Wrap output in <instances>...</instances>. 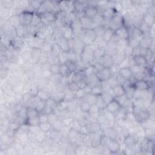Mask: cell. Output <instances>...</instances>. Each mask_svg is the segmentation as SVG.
I'll list each match as a JSON object with an SVG mask.
<instances>
[{"label": "cell", "mask_w": 155, "mask_h": 155, "mask_svg": "<svg viewBox=\"0 0 155 155\" xmlns=\"http://www.w3.org/2000/svg\"><path fill=\"white\" fill-rule=\"evenodd\" d=\"M35 30L36 31L40 34H44L46 30H47V25H46V23L43 22L42 21L38 25L35 27Z\"/></svg>", "instance_id": "f35d334b"}, {"label": "cell", "mask_w": 155, "mask_h": 155, "mask_svg": "<svg viewBox=\"0 0 155 155\" xmlns=\"http://www.w3.org/2000/svg\"><path fill=\"white\" fill-rule=\"evenodd\" d=\"M93 28H94V30L96 33V35L98 38V37H102L103 36L107 28H105V27L103 25H100L96 26Z\"/></svg>", "instance_id": "ab89813d"}, {"label": "cell", "mask_w": 155, "mask_h": 155, "mask_svg": "<svg viewBox=\"0 0 155 155\" xmlns=\"http://www.w3.org/2000/svg\"><path fill=\"white\" fill-rule=\"evenodd\" d=\"M67 87L69 90V91L73 92L74 94L79 89L77 83L76 82H71L70 83L67 84Z\"/></svg>", "instance_id": "7bdbcfd3"}, {"label": "cell", "mask_w": 155, "mask_h": 155, "mask_svg": "<svg viewBox=\"0 0 155 155\" xmlns=\"http://www.w3.org/2000/svg\"><path fill=\"white\" fill-rule=\"evenodd\" d=\"M64 125L62 120H59V119L52 125V127L53 128L54 130L59 131L61 130V129L63 128Z\"/></svg>", "instance_id": "7dc6e473"}, {"label": "cell", "mask_w": 155, "mask_h": 155, "mask_svg": "<svg viewBox=\"0 0 155 155\" xmlns=\"http://www.w3.org/2000/svg\"><path fill=\"white\" fill-rule=\"evenodd\" d=\"M59 68H60V64H51L50 65L49 70L52 74L54 75H58V74H59Z\"/></svg>", "instance_id": "60d3db41"}, {"label": "cell", "mask_w": 155, "mask_h": 155, "mask_svg": "<svg viewBox=\"0 0 155 155\" xmlns=\"http://www.w3.org/2000/svg\"><path fill=\"white\" fill-rule=\"evenodd\" d=\"M41 54H42L41 50L37 47L33 48V49L30 52L31 58L35 61H39Z\"/></svg>", "instance_id": "f1b7e54d"}, {"label": "cell", "mask_w": 155, "mask_h": 155, "mask_svg": "<svg viewBox=\"0 0 155 155\" xmlns=\"http://www.w3.org/2000/svg\"><path fill=\"white\" fill-rule=\"evenodd\" d=\"M95 76L99 82L107 81L113 76V71L111 68L103 67Z\"/></svg>", "instance_id": "3957f363"}, {"label": "cell", "mask_w": 155, "mask_h": 155, "mask_svg": "<svg viewBox=\"0 0 155 155\" xmlns=\"http://www.w3.org/2000/svg\"><path fill=\"white\" fill-rule=\"evenodd\" d=\"M85 77H87V76L85 70H79L74 73L73 76V81L77 82L81 80L85 79Z\"/></svg>", "instance_id": "d4e9b609"}, {"label": "cell", "mask_w": 155, "mask_h": 155, "mask_svg": "<svg viewBox=\"0 0 155 155\" xmlns=\"http://www.w3.org/2000/svg\"><path fill=\"white\" fill-rule=\"evenodd\" d=\"M133 61L134 62V65L140 68L145 67L148 64V60L147 58L141 54L134 55L133 57Z\"/></svg>", "instance_id": "30bf717a"}, {"label": "cell", "mask_w": 155, "mask_h": 155, "mask_svg": "<svg viewBox=\"0 0 155 155\" xmlns=\"http://www.w3.org/2000/svg\"><path fill=\"white\" fill-rule=\"evenodd\" d=\"M121 148V145L119 143L117 139L111 140L109 145L108 146V150L111 154L117 153Z\"/></svg>", "instance_id": "5bb4252c"}, {"label": "cell", "mask_w": 155, "mask_h": 155, "mask_svg": "<svg viewBox=\"0 0 155 155\" xmlns=\"http://www.w3.org/2000/svg\"><path fill=\"white\" fill-rule=\"evenodd\" d=\"M51 50L54 56H58L59 54L62 51L61 47L58 43H54L51 46Z\"/></svg>", "instance_id": "8d00e7d4"}, {"label": "cell", "mask_w": 155, "mask_h": 155, "mask_svg": "<svg viewBox=\"0 0 155 155\" xmlns=\"http://www.w3.org/2000/svg\"><path fill=\"white\" fill-rule=\"evenodd\" d=\"M79 21H80V22L81 24V25H82V27L83 30L89 28H91V26L93 24V19L88 18H87V17H85L83 15L81 18H79Z\"/></svg>", "instance_id": "ffe728a7"}, {"label": "cell", "mask_w": 155, "mask_h": 155, "mask_svg": "<svg viewBox=\"0 0 155 155\" xmlns=\"http://www.w3.org/2000/svg\"><path fill=\"white\" fill-rule=\"evenodd\" d=\"M132 112L135 117V119L139 123H143L146 122L150 117V113L146 108L134 106V105Z\"/></svg>", "instance_id": "6da1fadb"}, {"label": "cell", "mask_w": 155, "mask_h": 155, "mask_svg": "<svg viewBox=\"0 0 155 155\" xmlns=\"http://www.w3.org/2000/svg\"><path fill=\"white\" fill-rule=\"evenodd\" d=\"M88 94L85 91L84 89H79L75 93H74V96L76 98L81 99L83 98H85Z\"/></svg>", "instance_id": "b9f144b4"}, {"label": "cell", "mask_w": 155, "mask_h": 155, "mask_svg": "<svg viewBox=\"0 0 155 155\" xmlns=\"http://www.w3.org/2000/svg\"><path fill=\"white\" fill-rule=\"evenodd\" d=\"M114 35V31L109 27H107L103 36H102V39L105 42H110Z\"/></svg>", "instance_id": "603a6c76"}, {"label": "cell", "mask_w": 155, "mask_h": 155, "mask_svg": "<svg viewBox=\"0 0 155 155\" xmlns=\"http://www.w3.org/2000/svg\"><path fill=\"white\" fill-rule=\"evenodd\" d=\"M41 20L44 22H54L56 21L55 14L52 12H47L44 14L42 15L41 16Z\"/></svg>", "instance_id": "e0dca14e"}, {"label": "cell", "mask_w": 155, "mask_h": 155, "mask_svg": "<svg viewBox=\"0 0 155 155\" xmlns=\"http://www.w3.org/2000/svg\"><path fill=\"white\" fill-rule=\"evenodd\" d=\"M111 91H112V95L114 98L122 96L125 94V87L120 84H117L112 87Z\"/></svg>", "instance_id": "8fae6325"}, {"label": "cell", "mask_w": 155, "mask_h": 155, "mask_svg": "<svg viewBox=\"0 0 155 155\" xmlns=\"http://www.w3.org/2000/svg\"><path fill=\"white\" fill-rule=\"evenodd\" d=\"M62 121L64 126H65V127H70L71 126H73L74 124L73 119V117H65L64 119H62Z\"/></svg>", "instance_id": "c3c4849f"}, {"label": "cell", "mask_w": 155, "mask_h": 155, "mask_svg": "<svg viewBox=\"0 0 155 155\" xmlns=\"http://www.w3.org/2000/svg\"><path fill=\"white\" fill-rule=\"evenodd\" d=\"M65 64L67 65L69 71L70 73H74L76 72V70H77V68H78V66L76 64V62H74V61H70V60H68V61H67Z\"/></svg>", "instance_id": "836d02e7"}, {"label": "cell", "mask_w": 155, "mask_h": 155, "mask_svg": "<svg viewBox=\"0 0 155 155\" xmlns=\"http://www.w3.org/2000/svg\"><path fill=\"white\" fill-rule=\"evenodd\" d=\"M115 114H116V116H115L116 119H117L118 120H125L127 117L128 111L127 110V109L125 107H122L120 108V110Z\"/></svg>", "instance_id": "44dd1931"}, {"label": "cell", "mask_w": 155, "mask_h": 155, "mask_svg": "<svg viewBox=\"0 0 155 155\" xmlns=\"http://www.w3.org/2000/svg\"><path fill=\"white\" fill-rule=\"evenodd\" d=\"M18 117H19L27 121V107H22V108L18 111Z\"/></svg>", "instance_id": "bcb514c9"}, {"label": "cell", "mask_w": 155, "mask_h": 155, "mask_svg": "<svg viewBox=\"0 0 155 155\" xmlns=\"http://www.w3.org/2000/svg\"><path fill=\"white\" fill-rule=\"evenodd\" d=\"M57 43L59 45V46L61 47L62 51H68L70 50L68 39H67L62 36V38L59 39Z\"/></svg>", "instance_id": "7402d4cb"}, {"label": "cell", "mask_w": 155, "mask_h": 155, "mask_svg": "<svg viewBox=\"0 0 155 155\" xmlns=\"http://www.w3.org/2000/svg\"><path fill=\"white\" fill-rule=\"evenodd\" d=\"M100 111L101 110L98 108V107L96 104H93V105H90V110H89V111L88 113L90 114H94L99 113Z\"/></svg>", "instance_id": "f907efd6"}, {"label": "cell", "mask_w": 155, "mask_h": 155, "mask_svg": "<svg viewBox=\"0 0 155 155\" xmlns=\"http://www.w3.org/2000/svg\"><path fill=\"white\" fill-rule=\"evenodd\" d=\"M102 93L103 92H102L101 85L96 84L91 87L90 94L94 95L96 96H101Z\"/></svg>", "instance_id": "83f0119b"}, {"label": "cell", "mask_w": 155, "mask_h": 155, "mask_svg": "<svg viewBox=\"0 0 155 155\" xmlns=\"http://www.w3.org/2000/svg\"><path fill=\"white\" fill-rule=\"evenodd\" d=\"M137 143V139L132 134H128L125 136L124 139V143L126 147H132L136 145Z\"/></svg>", "instance_id": "2e32d148"}, {"label": "cell", "mask_w": 155, "mask_h": 155, "mask_svg": "<svg viewBox=\"0 0 155 155\" xmlns=\"http://www.w3.org/2000/svg\"><path fill=\"white\" fill-rule=\"evenodd\" d=\"M107 131H108V133L105 134L107 136H108L111 140L116 139L117 134V131L115 129L110 128H108Z\"/></svg>", "instance_id": "ee69618b"}, {"label": "cell", "mask_w": 155, "mask_h": 155, "mask_svg": "<svg viewBox=\"0 0 155 155\" xmlns=\"http://www.w3.org/2000/svg\"><path fill=\"white\" fill-rule=\"evenodd\" d=\"M51 97L57 104H59L63 102L65 99V93L63 91H58L51 96Z\"/></svg>", "instance_id": "ac0fdd59"}, {"label": "cell", "mask_w": 155, "mask_h": 155, "mask_svg": "<svg viewBox=\"0 0 155 155\" xmlns=\"http://www.w3.org/2000/svg\"><path fill=\"white\" fill-rule=\"evenodd\" d=\"M42 1H29V4L33 8L34 10H35L36 11L37 9L42 4Z\"/></svg>", "instance_id": "f5cc1de1"}, {"label": "cell", "mask_w": 155, "mask_h": 155, "mask_svg": "<svg viewBox=\"0 0 155 155\" xmlns=\"http://www.w3.org/2000/svg\"><path fill=\"white\" fill-rule=\"evenodd\" d=\"M109 28L115 31L118 28L124 25V19L123 17L119 15H114L110 19L109 22Z\"/></svg>", "instance_id": "5b68a950"}, {"label": "cell", "mask_w": 155, "mask_h": 155, "mask_svg": "<svg viewBox=\"0 0 155 155\" xmlns=\"http://www.w3.org/2000/svg\"><path fill=\"white\" fill-rule=\"evenodd\" d=\"M96 105L98 107V108L100 109V110H103L105 109L106 107V102L102 98V96H99L97 97L96 102Z\"/></svg>", "instance_id": "e575fe53"}, {"label": "cell", "mask_w": 155, "mask_h": 155, "mask_svg": "<svg viewBox=\"0 0 155 155\" xmlns=\"http://www.w3.org/2000/svg\"><path fill=\"white\" fill-rule=\"evenodd\" d=\"M76 83H77L78 85V87H79V88L80 89H84L88 85V82H87L85 79H83V80H81L80 81H78Z\"/></svg>", "instance_id": "db71d44e"}, {"label": "cell", "mask_w": 155, "mask_h": 155, "mask_svg": "<svg viewBox=\"0 0 155 155\" xmlns=\"http://www.w3.org/2000/svg\"><path fill=\"white\" fill-rule=\"evenodd\" d=\"M82 13L83 16L91 19H93L98 15V8L95 5L87 4Z\"/></svg>", "instance_id": "277c9868"}, {"label": "cell", "mask_w": 155, "mask_h": 155, "mask_svg": "<svg viewBox=\"0 0 155 155\" xmlns=\"http://www.w3.org/2000/svg\"><path fill=\"white\" fill-rule=\"evenodd\" d=\"M42 21L41 18L40 17V16H39L38 15H37L36 13L34 14L33 18V20L31 24V26L35 27L36 25H38Z\"/></svg>", "instance_id": "681fc988"}, {"label": "cell", "mask_w": 155, "mask_h": 155, "mask_svg": "<svg viewBox=\"0 0 155 155\" xmlns=\"http://www.w3.org/2000/svg\"><path fill=\"white\" fill-rule=\"evenodd\" d=\"M38 127L39 128L40 131H41L44 133H47V132L50 131L51 128H52L51 124L48 122H41L39 124Z\"/></svg>", "instance_id": "4dcf8cb0"}, {"label": "cell", "mask_w": 155, "mask_h": 155, "mask_svg": "<svg viewBox=\"0 0 155 155\" xmlns=\"http://www.w3.org/2000/svg\"><path fill=\"white\" fill-rule=\"evenodd\" d=\"M58 60H59V63L60 64H65L67 61L69 60L68 59V51H62L58 56Z\"/></svg>", "instance_id": "1f68e13d"}, {"label": "cell", "mask_w": 155, "mask_h": 155, "mask_svg": "<svg viewBox=\"0 0 155 155\" xmlns=\"http://www.w3.org/2000/svg\"><path fill=\"white\" fill-rule=\"evenodd\" d=\"M42 113V114H39V115L38 116L39 123L48 122V114L43 113Z\"/></svg>", "instance_id": "11a10c76"}, {"label": "cell", "mask_w": 155, "mask_h": 155, "mask_svg": "<svg viewBox=\"0 0 155 155\" xmlns=\"http://www.w3.org/2000/svg\"><path fill=\"white\" fill-rule=\"evenodd\" d=\"M35 13V12H31L26 10H24L23 12H22L19 15V20L20 25L24 27H28L29 25H31Z\"/></svg>", "instance_id": "7a4b0ae2"}, {"label": "cell", "mask_w": 155, "mask_h": 155, "mask_svg": "<svg viewBox=\"0 0 155 155\" xmlns=\"http://www.w3.org/2000/svg\"><path fill=\"white\" fill-rule=\"evenodd\" d=\"M86 125L90 133H97L101 130V124L98 122H91L86 124Z\"/></svg>", "instance_id": "9a60e30c"}, {"label": "cell", "mask_w": 155, "mask_h": 155, "mask_svg": "<svg viewBox=\"0 0 155 155\" xmlns=\"http://www.w3.org/2000/svg\"><path fill=\"white\" fill-rule=\"evenodd\" d=\"M71 73L69 71L67 65L65 64H60L59 74L64 77H67Z\"/></svg>", "instance_id": "74e56055"}, {"label": "cell", "mask_w": 155, "mask_h": 155, "mask_svg": "<svg viewBox=\"0 0 155 155\" xmlns=\"http://www.w3.org/2000/svg\"><path fill=\"white\" fill-rule=\"evenodd\" d=\"M131 85L137 91H147L150 89V85L147 80L142 79V80H138L135 81L134 83L131 84Z\"/></svg>", "instance_id": "52a82bcc"}, {"label": "cell", "mask_w": 155, "mask_h": 155, "mask_svg": "<svg viewBox=\"0 0 155 155\" xmlns=\"http://www.w3.org/2000/svg\"><path fill=\"white\" fill-rule=\"evenodd\" d=\"M121 107V105L115 98H114L107 104L105 110H106L108 113L114 114L120 110Z\"/></svg>", "instance_id": "ba28073f"}, {"label": "cell", "mask_w": 155, "mask_h": 155, "mask_svg": "<svg viewBox=\"0 0 155 155\" xmlns=\"http://www.w3.org/2000/svg\"><path fill=\"white\" fill-rule=\"evenodd\" d=\"M114 35H116L119 39L127 41L131 38L130 30L125 24L114 31Z\"/></svg>", "instance_id": "8992f818"}, {"label": "cell", "mask_w": 155, "mask_h": 155, "mask_svg": "<svg viewBox=\"0 0 155 155\" xmlns=\"http://www.w3.org/2000/svg\"><path fill=\"white\" fill-rule=\"evenodd\" d=\"M39 114H40V113L36 108V107H30V106L27 107V119L38 117L39 116Z\"/></svg>", "instance_id": "d6986e66"}, {"label": "cell", "mask_w": 155, "mask_h": 155, "mask_svg": "<svg viewBox=\"0 0 155 155\" xmlns=\"http://www.w3.org/2000/svg\"><path fill=\"white\" fill-rule=\"evenodd\" d=\"M84 38L90 42H93L96 40L97 36L93 28H89L84 30Z\"/></svg>", "instance_id": "7c38bea8"}, {"label": "cell", "mask_w": 155, "mask_h": 155, "mask_svg": "<svg viewBox=\"0 0 155 155\" xmlns=\"http://www.w3.org/2000/svg\"><path fill=\"white\" fill-rule=\"evenodd\" d=\"M111 139H110L108 136H107L105 134H102L101 136L100 139H99V145L103 147H107L109 145V143L110 142Z\"/></svg>", "instance_id": "d6a6232c"}, {"label": "cell", "mask_w": 155, "mask_h": 155, "mask_svg": "<svg viewBox=\"0 0 155 155\" xmlns=\"http://www.w3.org/2000/svg\"><path fill=\"white\" fill-rule=\"evenodd\" d=\"M143 21L145 24H147L149 27H151V26L154 23V17L153 15H151L150 13L145 14V15L143 17Z\"/></svg>", "instance_id": "f546056e"}, {"label": "cell", "mask_w": 155, "mask_h": 155, "mask_svg": "<svg viewBox=\"0 0 155 155\" xmlns=\"http://www.w3.org/2000/svg\"><path fill=\"white\" fill-rule=\"evenodd\" d=\"M80 109L81 110L84 112V113H88L89 111V110H90V105L89 104V103L86 101H84L83 102H82L80 104Z\"/></svg>", "instance_id": "f6af8a7d"}, {"label": "cell", "mask_w": 155, "mask_h": 155, "mask_svg": "<svg viewBox=\"0 0 155 155\" xmlns=\"http://www.w3.org/2000/svg\"><path fill=\"white\" fill-rule=\"evenodd\" d=\"M78 131H79V134L82 135V136H87L88 134V133H89L88 128H87L86 125H81L79 127Z\"/></svg>", "instance_id": "816d5d0a"}, {"label": "cell", "mask_w": 155, "mask_h": 155, "mask_svg": "<svg viewBox=\"0 0 155 155\" xmlns=\"http://www.w3.org/2000/svg\"><path fill=\"white\" fill-rule=\"evenodd\" d=\"M118 74L121 78L125 81H129L133 76V73L131 68L129 67L119 68L118 70Z\"/></svg>", "instance_id": "9c48e42d"}, {"label": "cell", "mask_w": 155, "mask_h": 155, "mask_svg": "<svg viewBox=\"0 0 155 155\" xmlns=\"http://www.w3.org/2000/svg\"><path fill=\"white\" fill-rule=\"evenodd\" d=\"M105 54V50L102 47H98L93 50V57L97 59H101Z\"/></svg>", "instance_id": "cb8c5ba5"}, {"label": "cell", "mask_w": 155, "mask_h": 155, "mask_svg": "<svg viewBox=\"0 0 155 155\" xmlns=\"http://www.w3.org/2000/svg\"><path fill=\"white\" fill-rule=\"evenodd\" d=\"M73 34H74L73 30L72 27H71V25L69 24L68 25H67L65 27V30H64V31L63 33L62 37H64V38L69 40L70 39H73L72 37H73Z\"/></svg>", "instance_id": "484cf974"}, {"label": "cell", "mask_w": 155, "mask_h": 155, "mask_svg": "<svg viewBox=\"0 0 155 155\" xmlns=\"http://www.w3.org/2000/svg\"><path fill=\"white\" fill-rule=\"evenodd\" d=\"M26 27H24V26H22L21 25H19V26H18L17 27H16L15 28V33H16V35H17L18 37L22 38V36H24V35L25 34Z\"/></svg>", "instance_id": "d590c367"}, {"label": "cell", "mask_w": 155, "mask_h": 155, "mask_svg": "<svg viewBox=\"0 0 155 155\" xmlns=\"http://www.w3.org/2000/svg\"><path fill=\"white\" fill-rule=\"evenodd\" d=\"M36 97L39 99V100L46 102L49 98H50L51 96L48 92L43 90H39Z\"/></svg>", "instance_id": "4316f807"}, {"label": "cell", "mask_w": 155, "mask_h": 155, "mask_svg": "<svg viewBox=\"0 0 155 155\" xmlns=\"http://www.w3.org/2000/svg\"><path fill=\"white\" fill-rule=\"evenodd\" d=\"M100 60L99 62L104 67L111 68L114 65V59L111 54L106 53Z\"/></svg>", "instance_id": "4fadbf2b"}]
</instances>
